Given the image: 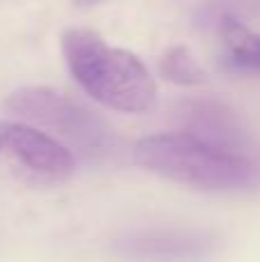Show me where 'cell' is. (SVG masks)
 Wrapping results in <instances>:
<instances>
[{"label":"cell","mask_w":260,"mask_h":262,"mask_svg":"<svg viewBox=\"0 0 260 262\" xmlns=\"http://www.w3.org/2000/svg\"><path fill=\"white\" fill-rule=\"evenodd\" d=\"M207 251L210 242L180 232H157L122 244V253L127 258L141 262H191L205 258Z\"/></svg>","instance_id":"cell-6"},{"label":"cell","mask_w":260,"mask_h":262,"mask_svg":"<svg viewBox=\"0 0 260 262\" xmlns=\"http://www.w3.org/2000/svg\"><path fill=\"white\" fill-rule=\"evenodd\" d=\"M249 16H260V0H207L201 9L203 23H221L240 21Z\"/></svg>","instance_id":"cell-9"},{"label":"cell","mask_w":260,"mask_h":262,"mask_svg":"<svg viewBox=\"0 0 260 262\" xmlns=\"http://www.w3.org/2000/svg\"><path fill=\"white\" fill-rule=\"evenodd\" d=\"M0 159L32 180L60 182L74 170V159L64 145L21 122H0Z\"/></svg>","instance_id":"cell-4"},{"label":"cell","mask_w":260,"mask_h":262,"mask_svg":"<svg viewBox=\"0 0 260 262\" xmlns=\"http://www.w3.org/2000/svg\"><path fill=\"white\" fill-rule=\"evenodd\" d=\"M226 44V62L240 72L260 74V35L240 21H226L219 26Z\"/></svg>","instance_id":"cell-7"},{"label":"cell","mask_w":260,"mask_h":262,"mask_svg":"<svg viewBox=\"0 0 260 262\" xmlns=\"http://www.w3.org/2000/svg\"><path fill=\"white\" fill-rule=\"evenodd\" d=\"M62 55L72 78L101 106L143 115L157 106V83L134 53L109 46L95 30L62 32Z\"/></svg>","instance_id":"cell-1"},{"label":"cell","mask_w":260,"mask_h":262,"mask_svg":"<svg viewBox=\"0 0 260 262\" xmlns=\"http://www.w3.org/2000/svg\"><path fill=\"white\" fill-rule=\"evenodd\" d=\"M5 108L21 120L55 131L88 154L109 152L115 143L113 129L99 115L51 88H21L5 99Z\"/></svg>","instance_id":"cell-3"},{"label":"cell","mask_w":260,"mask_h":262,"mask_svg":"<svg viewBox=\"0 0 260 262\" xmlns=\"http://www.w3.org/2000/svg\"><path fill=\"white\" fill-rule=\"evenodd\" d=\"M78 5H95V3H101V0H76Z\"/></svg>","instance_id":"cell-10"},{"label":"cell","mask_w":260,"mask_h":262,"mask_svg":"<svg viewBox=\"0 0 260 262\" xmlns=\"http://www.w3.org/2000/svg\"><path fill=\"white\" fill-rule=\"evenodd\" d=\"M134 159L145 170L203 191H247L260 184V168L253 161L184 131L138 140Z\"/></svg>","instance_id":"cell-2"},{"label":"cell","mask_w":260,"mask_h":262,"mask_svg":"<svg viewBox=\"0 0 260 262\" xmlns=\"http://www.w3.org/2000/svg\"><path fill=\"white\" fill-rule=\"evenodd\" d=\"M180 120H182L184 134L214 147L237 152L247 143V136L240 127L237 118L214 101H187L180 108Z\"/></svg>","instance_id":"cell-5"},{"label":"cell","mask_w":260,"mask_h":262,"mask_svg":"<svg viewBox=\"0 0 260 262\" xmlns=\"http://www.w3.org/2000/svg\"><path fill=\"white\" fill-rule=\"evenodd\" d=\"M159 69L168 81L178 83V85H198L205 81V74L198 67V62L191 58L189 49L184 46H173L164 53L159 62Z\"/></svg>","instance_id":"cell-8"}]
</instances>
